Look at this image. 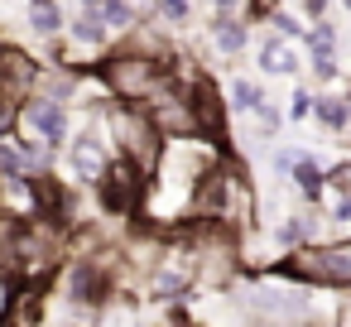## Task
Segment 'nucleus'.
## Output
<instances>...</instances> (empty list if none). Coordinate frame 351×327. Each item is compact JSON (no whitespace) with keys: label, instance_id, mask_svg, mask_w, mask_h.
I'll return each instance as SVG.
<instances>
[{"label":"nucleus","instance_id":"9b49d317","mask_svg":"<svg viewBox=\"0 0 351 327\" xmlns=\"http://www.w3.org/2000/svg\"><path fill=\"white\" fill-rule=\"evenodd\" d=\"M313 121H317L327 135H341V130L351 125V106H346V97L317 92V97H313Z\"/></svg>","mask_w":351,"mask_h":327},{"label":"nucleus","instance_id":"393cba45","mask_svg":"<svg viewBox=\"0 0 351 327\" xmlns=\"http://www.w3.org/2000/svg\"><path fill=\"white\" fill-rule=\"evenodd\" d=\"M212 5H217V15H250L245 0H212Z\"/></svg>","mask_w":351,"mask_h":327},{"label":"nucleus","instance_id":"f257e3e1","mask_svg":"<svg viewBox=\"0 0 351 327\" xmlns=\"http://www.w3.org/2000/svg\"><path fill=\"white\" fill-rule=\"evenodd\" d=\"M164 73H169L164 58L140 53V49H130V44L111 49V53L97 63V82H101V92L116 97V101H145V97L159 87Z\"/></svg>","mask_w":351,"mask_h":327},{"label":"nucleus","instance_id":"2eb2a0df","mask_svg":"<svg viewBox=\"0 0 351 327\" xmlns=\"http://www.w3.org/2000/svg\"><path fill=\"white\" fill-rule=\"evenodd\" d=\"M337 44H341V34H337L332 20H313V29H303V49L308 53H337Z\"/></svg>","mask_w":351,"mask_h":327},{"label":"nucleus","instance_id":"4468645a","mask_svg":"<svg viewBox=\"0 0 351 327\" xmlns=\"http://www.w3.org/2000/svg\"><path fill=\"white\" fill-rule=\"evenodd\" d=\"M101 20H106V29H111V34H121V39H125V34L140 25V10L130 5V0H101Z\"/></svg>","mask_w":351,"mask_h":327},{"label":"nucleus","instance_id":"412c9836","mask_svg":"<svg viewBox=\"0 0 351 327\" xmlns=\"http://www.w3.org/2000/svg\"><path fill=\"white\" fill-rule=\"evenodd\" d=\"M289 116H293V121H308V116H313V92H308V87H298V92L289 97Z\"/></svg>","mask_w":351,"mask_h":327},{"label":"nucleus","instance_id":"1a4fd4ad","mask_svg":"<svg viewBox=\"0 0 351 327\" xmlns=\"http://www.w3.org/2000/svg\"><path fill=\"white\" fill-rule=\"evenodd\" d=\"M293 188H298V197L308 202V207H317L322 202V193H327V169L313 159V154H298V164H293Z\"/></svg>","mask_w":351,"mask_h":327},{"label":"nucleus","instance_id":"aec40b11","mask_svg":"<svg viewBox=\"0 0 351 327\" xmlns=\"http://www.w3.org/2000/svg\"><path fill=\"white\" fill-rule=\"evenodd\" d=\"M327 188H337V193H351V159H337V164L327 169Z\"/></svg>","mask_w":351,"mask_h":327},{"label":"nucleus","instance_id":"5701e85b","mask_svg":"<svg viewBox=\"0 0 351 327\" xmlns=\"http://www.w3.org/2000/svg\"><path fill=\"white\" fill-rule=\"evenodd\" d=\"M327 221H337V226H351V193H341L337 197V207H332V217Z\"/></svg>","mask_w":351,"mask_h":327},{"label":"nucleus","instance_id":"a211bd4d","mask_svg":"<svg viewBox=\"0 0 351 327\" xmlns=\"http://www.w3.org/2000/svg\"><path fill=\"white\" fill-rule=\"evenodd\" d=\"M154 20L188 25V20H193V5H188V0H154Z\"/></svg>","mask_w":351,"mask_h":327},{"label":"nucleus","instance_id":"20e7f679","mask_svg":"<svg viewBox=\"0 0 351 327\" xmlns=\"http://www.w3.org/2000/svg\"><path fill=\"white\" fill-rule=\"evenodd\" d=\"M20 130H29L34 140H44V145H53V149H63V145H68V135H73V116H68V106H63V101L29 97V101H25V111H20Z\"/></svg>","mask_w":351,"mask_h":327},{"label":"nucleus","instance_id":"4be33fe9","mask_svg":"<svg viewBox=\"0 0 351 327\" xmlns=\"http://www.w3.org/2000/svg\"><path fill=\"white\" fill-rule=\"evenodd\" d=\"M298 154H303V149H269L274 173H284V178H289V173H293V164H298Z\"/></svg>","mask_w":351,"mask_h":327},{"label":"nucleus","instance_id":"ddd939ff","mask_svg":"<svg viewBox=\"0 0 351 327\" xmlns=\"http://www.w3.org/2000/svg\"><path fill=\"white\" fill-rule=\"evenodd\" d=\"M260 101H265V87H260L255 77H231V87H226V106H231L236 116H250Z\"/></svg>","mask_w":351,"mask_h":327},{"label":"nucleus","instance_id":"f3484780","mask_svg":"<svg viewBox=\"0 0 351 327\" xmlns=\"http://www.w3.org/2000/svg\"><path fill=\"white\" fill-rule=\"evenodd\" d=\"M265 25H269V34H279V39H303V25H298L289 10H279V5L265 15Z\"/></svg>","mask_w":351,"mask_h":327},{"label":"nucleus","instance_id":"cd10ccee","mask_svg":"<svg viewBox=\"0 0 351 327\" xmlns=\"http://www.w3.org/2000/svg\"><path fill=\"white\" fill-rule=\"evenodd\" d=\"M346 106H351V92H346Z\"/></svg>","mask_w":351,"mask_h":327},{"label":"nucleus","instance_id":"7ed1b4c3","mask_svg":"<svg viewBox=\"0 0 351 327\" xmlns=\"http://www.w3.org/2000/svg\"><path fill=\"white\" fill-rule=\"evenodd\" d=\"M97 197L111 217H140V202H145V173L125 159V154H111L106 173L97 178Z\"/></svg>","mask_w":351,"mask_h":327},{"label":"nucleus","instance_id":"bb28decb","mask_svg":"<svg viewBox=\"0 0 351 327\" xmlns=\"http://www.w3.org/2000/svg\"><path fill=\"white\" fill-rule=\"evenodd\" d=\"M341 5H346V10H351V0H341Z\"/></svg>","mask_w":351,"mask_h":327},{"label":"nucleus","instance_id":"6ab92c4d","mask_svg":"<svg viewBox=\"0 0 351 327\" xmlns=\"http://www.w3.org/2000/svg\"><path fill=\"white\" fill-rule=\"evenodd\" d=\"M250 116H255V125H260V130H265V135H274V130H279V125H284V111H279V106H274V101H260V106H255V111H250Z\"/></svg>","mask_w":351,"mask_h":327},{"label":"nucleus","instance_id":"f8f14e48","mask_svg":"<svg viewBox=\"0 0 351 327\" xmlns=\"http://www.w3.org/2000/svg\"><path fill=\"white\" fill-rule=\"evenodd\" d=\"M274 241L289 245V250L313 245V241H317V207H313V212H298V217H284V221L274 226Z\"/></svg>","mask_w":351,"mask_h":327},{"label":"nucleus","instance_id":"a878e982","mask_svg":"<svg viewBox=\"0 0 351 327\" xmlns=\"http://www.w3.org/2000/svg\"><path fill=\"white\" fill-rule=\"evenodd\" d=\"M77 10H101V0H77Z\"/></svg>","mask_w":351,"mask_h":327},{"label":"nucleus","instance_id":"dca6fc26","mask_svg":"<svg viewBox=\"0 0 351 327\" xmlns=\"http://www.w3.org/2000/svg\"><path fill=\"white\" fill-rule=\"evenodd\" d=\"M308 73H313V82H337L341 77V63H337V53H308Z\"/></svg>","mask_w":351,"mask_h":327},{"label":"nucleus","instance_id":"6e6552de","mask_svg":"<svg viewBox=\"0 0 351 327\" xmlns=\"http://www.w3.org/2000/svg\"><path fill=\"white\" fill-rule=\"evenodd\" d=\"M68 39H73L77 49H106V44H111V29H106V20H101V10H77V15L68 20Z\"/></svg>","mask_w":351,"mask_h":327},{"label":"nucleus","instance_id":"9d476101","mask_svg":"<svg viewBox=\"0 0 351 327\" xmlns=\"http://www.w3.org/2000/svg\"><path fill=\"white\" fill-rule=\"evenodd\" d=\"M25 25L39 34V39H58L68 29V15L58 0H29V10H25Z\"/></svg>","mask_w":351,"mask_h":327},{"label":"nucleus","instance_id":"39448f33","mask_svg":"<svg viewBox=\"0 0 351 327\" xmlns=\"http://www.w3.org/2000/svg\"><path fill=\"white\" fill-rule=\"evenodd\" d=\"M245 308L274 322H303L308 317V298L303 293H284V289H245Z\"/></svg>","mask_w":351,"mask_h":327},{"label":"nucleus","instance_id":"0eeeda50","mask_svg":"<svg viewBox=\"0 0 351 327\" xmlns=\"http://www.w3.org/2000/svg\"><path fill=\"white\" fill-rule=\"evenodd\" d=\"M255 68H260V73H274V77H293V73H298V58H293L289 39L265 34V39L255 44Z\"/></svg>","mask_w":351,"mask_h":327},{"label":"nucleus","instance_id":"423d86ee","mask_svg":"<svg viewBox=\"0 0 351 327\" xmlns=\"http://www.w3.org/2000/svg\"><path fill=\"white\" fill-rule=\"evenodd\" d=\"M212 39H217V53H221L226 63H236V58L250 49V25H245V15H217V20H212Z\"/></svg>","mask_w":351,"mask_h":327},{"label":"nucleus","instance_id":"b1692460","mask_svg":"<svg viewBox=\"0 0 351 327\" xmlns=\"http://www.w3.org/2000/svg\"><path fill=\"white\" fill-rule=\"evenodd\" d=\"M298 5H303V15H308V20H327L332 0H298Z\"/></svg>","mask_w":351,"mask_h":327},{"label":"nucleus","instance_id":"f03ea898","mask_svg":"<svg viewBox=\"0 0 351 327\" xmlns=\"http://www.w3.org/2000/svg\"><path fill=\"white\" fill-rule=\"evenodd\" d=\"M274 279H293V284H317V289H351V241L341 245H298L293 255L269 265Z\"/></svg>","mask_w":351,"mask_h":327}]
</instances>
